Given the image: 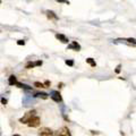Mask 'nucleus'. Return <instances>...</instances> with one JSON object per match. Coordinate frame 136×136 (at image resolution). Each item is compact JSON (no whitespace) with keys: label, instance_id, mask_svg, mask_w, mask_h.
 I'll return each instance as SVG.
<instances>
[{"label":"nucleus","instance_id":"13","mask_svg":"<svg viewBox=\"0 0 136 136\" xmlns=\"http://www.w3.org/2000/svg\"><path fill=\"white\" fill-rule=\"evenodd\" d=\"M86 62H87V64H90V65H91L92 67H95V66H96L95 61H94V60L92 59V58H87V59H86Z\"/></svg>","mask_w":136,"mask_h":136},{"label":"nucleus","instance_id":"2","mask_svg":"<svg viewBox=\"0 0 136 136\" xmlns=\"http://www.w3.org/2000/svg\"><path fill=\"white\" fill-rule=\"evenodd\" d=\"M50 98L52 99L55 102H57V103H60V102L62 101V98H61V94H60L59 91H51L50 92Z\"/></svg>","mask_w":136,"mask_h":136},{"label":"nucleus","instance_id":"17","mask_svg":"<svg viewBox=\"0 0 136 136\" xmlns=\"http://www.w3.org/2000/svg\"><path fill=\"white\" fill-rule=\"evenodd\" d=\"M17 44H19V45H22V44H25V42H24L23 40H18V42H17Z\"/></svg>","mask_w":136,"mask_h":136},{"label":"nucleus","instance_id":"14","mask_svg":"<svg viewBox=\"0 0 136 136\" xmlns=\"http://www.w3.org/2000/svg\"><path fill=\"white\" fill-rule=\"evenodd\" d=\"M34 86H36V87H45L44 84L40 83V82H35V83H34Z\"/></svg>","mask_w":136,"mask_h":136},{"label":"nucleus","instance_id":"8","mask_svg":"<svg viewBox=\"0 0 136 136\" xmlns=\"http://www.w3.org/2000/svg\"><path fill=\"white\" fill-rule=\"evenodd\" d=\"M68 49H74L75 51H79L81 50V45L77 42H73L70 45H68Z\"/></svg>","mask_w":136,"mask_h":136},{"label":"nucleus","instance_id":"15","mask_svg":"<svg viewBox=\"0 0 136 136\" xmlns=\"http://www.w3.org/2000/svg\"><path fill=\"white\" fill-rule=\"evenodd\" d=\"M66 65H68V66H73V65H74V61H73V60H66Z\"/></svg>","mask_w":136,"mask_h":136},{"label":"nucleus","instance_id":"6","mask_svg":"<svg viewBox=\"0 0 136 136\" xmlns=\"http://www.w3.org/2000/svg\"><path fill=\"white\" fill-rule=\"evenodd\" d=\"M41 65H42V61H41V60H38L36 62L30 61V62H27V64H26V68H27V69H31V68H33L35 66H41Z\"/></svg>","mask_w":136,"mask_h":136},{"label":"nucleus","instance_id":"11","mask_svg":"<svg viewBox=\"0 0 136 136\" xmlns=\"http://www.w3.org/2000/svg\"><path fill=\"white\" fill-rule=\"evenodd\" d=\"M23 103H24V106H30V104L32 103V98H28V96L26 95L25 98L23 99Z\"/></svg>","mask_w":136,"mask_h":136},{"label":"nucleus","instance_id":"16","mask_svg":"<svg viewBox=\"0 0 136 136\" xmlns=\"http://www.w3.org/2000/svg\"><path fill=\"white\" fill-rule=\"evenodd\" d=\"M120 68H121V66H120V65H118L117 68H116V73H117V74H118V73H120Z\"/></svg>","mask_w":136,"mask_h":136},{"label":"nucleus","instance_id":"20","mask_svg":"<svg viewBox=\"0 0 136 136\" xmlns=\"http://www.w3.org/2000/svg\"><path fill=\"white\" fill-rule=\"evenodd\" d=\"M14 136H21V135H17V134H16V135H14Z\"/></svg>","mask_w":136,"mask_h":136},{"label":"nucleus","instance_id":"7","mask_svg":"<svg viewBox=\"0 0 136 136\" xmlns=\"http://www.w3.org/2000/svg\"><path fill=\"white\" fill-rule=\"evenodd\" d=\"M56 38H57L58 40H59L60 42H62V43H68V41H69L66 36L64 35V34H56Z\"/></svg>","mask_w":136,"mask_h":136},{"label":"nucleus","instance_id":"3","mask_svg":"<svg viewBox=\"0 0 136 136\" xmlns=\"http://www.w3.org/2000/svg\"><path fill=\"white\" fill-rule=\"evenodd\" d=\"M55 136H72V134L67 127H61L55 132Z\"/></svg>","mask_w":136,"mask_h":136},{"label":"nucleus","instance_id":"12","mask_svg":"<svg viewBox=\"0 0 136 136\" xmlns=\"http://www.w3.org/2000/svg\"><path fill=\"white\" fill-rule=\"evenodd\" d=\"M47 15L49 18H53V19H58V16L56 15L53 11H50V10H47Z\"/></svg>","mask_w":136,"mask_h":136},{"label":"nucleus","instance_id":"21","mask_svg":"<svg viewBox=\"0 0 136 136\" xmlns=\"http://www.w3.org/2000/svg\"><path fill=\"white\" fill-rule=\"evenodd\" d=\"M0 4H1V0H0Z\"/></svg>","mask_w":136,"mask_h":136},{"label":"nucleus","instance_id":"5","mask_svg":"<svg viewBox=\"0 0 136 136\" xmlns=\"http://www.w3.org/2000/svg\"><path fill=\"white\" fill-rule=\"evenodd\" d=\"M40 123H41L40 117H38V116H34V117L27 123V126H28V127L35 128V127H39V126H40Z\"/></svg>","mask_w":136,"mask_h":136},{"label":"nucleus","instance_id":"1","mask_svg":"<svg viewBox=\"0 0 136 136\" xmlns=\"http://www.w3.org/2000/svg\"><path fill=\"white\" fill-rule=\"evenodd\" d=\"M34 116H36V111L35 110H31V111H28V112H26L25 115L23 116L21 119H19V123H22V124H27L28 121L32 119Z\"/></svg>","mask_w":136,"mask_h":136},{"label":"nucleus","instance_id":"9","mask_svg":"<svg viewBox=\"0 0 136 136\" xmlns=\"http://www.w3.org/2000/svg\"><path fill=\"white\" fill-rule=\"evenodd\" d=\"M35 98H41V99H48V96H49V94L44 93V92H38V93H35Z\"/></svg>","mask_w":136,"mask_h":136},{"label":"nucleus","instance_id":"4","mask_svg":"<svg viewBox=\"0 0 136 136\" xmlns=\"http://www.w3.org/2000/svg\"><path fill=\"white\" fill-rule=\"evenodd\" d=\"M39 136H55V133H53V130L50 129V128L42 127L39 130Z\"/></svg>","mask_w":136,"mask_h":136},{"label":"nucleus","instance_id":"18","mask_svg":"<svg viewBox=\"0 0 136 136\" xmlns=\"http://www.w3.org/2000/svg\"><path fill=\"white\" fill-rule=\"evenodd\" d=\"M56 1H58V2H65V4L69 5V1H67V0H56Z\"/></svg>","mask_w":136,"mask_h":136},{"label":"nucleus","instance_id":"19","mask_svg":"<svg viewBox=\"0 0 136 136\" xmlns=\"http://www.w3.org/2000/svg\"><path fill=\"white\" fill-rule=\"evenodd\" d=\"M1 103L4 104V106H6V103H7V100H6V99H1Z\"/></svg>","mask_w":136,"mask_h":136},{"label":"nucleus","instance_id":"10","mask_svg":"<svg viewBox=\"0 0 136 136\" xmlns=\"http://www.w3.org/2000/svg\"><path fill=\"white\" fill-rule=\"evenodd\" d=\"M8 83H9V85H16V84H17V78H16V76L11 75V76L9 77V79H8Z\"/></svg>","mask_w":136,"mask_h":136}]
</instances>
